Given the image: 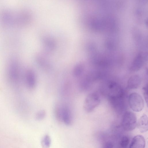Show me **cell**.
Segmentation results:
<instances>
[{
    "instance_id": "obj_1",
    "label": "cell",
    "mask_w": 148,
    "mask_h": 148,
    "mask_svg": "<svg viewBox=\"0 0 148 148\" xmlns=\"http://www.w3.org/2000/svg\"><path fill=\"white\" fill-rule=\"evenodd\" d=\"M6 75L9 83L12 86L17 88L20 79V72L18 65L12 63L9 66L7 69Z\"/></svg>"
},
{
    "instance_id": "obj_2",
    "label": "cell",
    "mask_w": 148,
    "mask_h": 148,
    "mask_svg": "<svg viewBox=\"0 0 148 148\" xmlns=\"http://www.w3.org/2000/svg\"><path fill=\"white\" fill-rule=\"evenodd\" d=\"M137 118L136 114L130 111H126L123 113L121 125L123 129L130 131L134 129L136 126Z\"/></svg>"
},
{
    "instance_id": "obj_3",
    "label": "cell",
    "mask_w": 148,
    "mask_h": 148,
    "mask_svg": "<svg viewBox=\"0 0 148 148\" xmlns=\"http://www.w3.org/2000/svg\"><path fill=\"white\" fill-rule=\"evenodd\" d=\"M100 102L99 96L97 93H91L85 99L83 104L84 109L87 112H91L99 105Z\"/></svg>"
},
{
    "instance_id": "obj_4",
    "label": "cell",
    "mask_w": 148,
    "mask_h": 148,
    "mask_svg": "<svg viewBox=\"0 0 148 148\" xmlns=\"http://www.w3.org/2000/svg\"><path fill=\"white\" fill-rule=\"evenodd\" d=\"M128 103L131 109L136 112L141 111L144 106V101L143 97L136 92H132L129 95Z\"/></svg>"
},
{
    "instance_id": "obj_5",
    "label": "cell",
    "mask_w": 148,
    "mask_h": 148,
    "mask_svg": "<svg viewBox=\"0 0 148 148\" xmlns=\"http://www.w3.org/2000/svg\"><path fill=\"white\" fill-rule=\"evenodd\" d=\"M73 121L72 116L69 108L66 106L62 107L61 123L65 125H71Z\"/></svg>"
},
{
    "instance_id": "obj_6",
    "label": "cell",
    "mask_w": 148,
    "mask_h": 148,
    "mask_svg": "<svg viewBox=\"0 0 148 148\" xmlns=\"http://www.w3.org/2000/svg\"><path fill=\"white\" fill-rule=\"evenodd\" d=\"M143 53H139L134 59L130 66L131 70L133 71L139 70L143 67L145 60Z\"/></svg>"
},
{
    "instance_id": "obj_7",
    "label": "cell",
    "mask_w": 148,
    "mask_h": 148,
    "mask_svg": "<svg viewBox=\"0 0 148 148\" xmlns=\"http://www.w3.org/2000/svg\"><path fill=\"white\" fill-rule=\"evenodd\" d=\"M25 78L27 86L30 89L34 88L36 83V77L34 72L31 69L27 70L25 73Z\"/></svg>"
},
{
    "instance_id": "obj_8",
    "label": "cell",
    "mask_w": 148,
    "mask_h": 148,
    "mask_svg": "<svg viewBox=\"0 0 148 148\" xmlns=\"http://www.w3.org/2000/svg\"><path fill=\"white\" fill-rule=\"evenodd\" d=\"M145 140L143 136L138 135L132 138L129 148H145Z\"/></svg>"
},
{
    "instance_id": "obj_9",
    "label": "cell",
    "mask_w": 148,
    "mask_h": 148,
    "mask_svg": "<svg viewBox=\"0 0 148 148\" xmlns=\"http://www.w3.org/2000/svg\"><path fill=\"white\" fill-rule=\"evenodd\" d=\"M141 83L140 77L138 75H133L129 78L127 83V87L130 89H134L138 88Z\"/></svg>"
},
{
    "instance_id": "obj_10",
    "label": "cell",
    "mask_w": 148,
    "mask_h": 148,
    "mask_svg": "<svg viewBox=\"0 0 148 148\" xmlns=\"http://www.w3.org/2000/svg\"><path fill=\"white\" fill-rule=\"evenodd\" d=\"M137 127L141 133L147 132L148 130V119L146 114H143L137 123Z\"/></svg>"
},
{
    "instance_id": "obj_11",
    "label": "cell",
    "mask_w": 148,
    "mask_h": 148,
    "mask_svg": "<svg viewBox=\"0 0 148 148\" xmlns=\"http://www.w3.org/2000/svg\"><path fill=\"white\" fill-rule=\"evenodd\" d=\"M54 114L56 119L58 122L61 123L62 107L57 104L54 108Z\"/></svg>"
},
{
    "instance_id": "obj_12",
    "label": "cell",
    "mask_w": 148,
    "mask_h": 148,
    "mask_svg": "<svg viewBox=\"0 0 148 148\" xmlns=\"http://www.w3.org/2000/svg\"><path fill=\"white\" fill-rule=\"evenodd\" d=\"M51 144V138L48 135H45L41 141V145L42 148H49Z\"/></svg>"
},
{
    "instance_id": "obj_13",
    "label": "cell",
    "mask_w": 148,
    "mask_h": 148,
    "mask_svg": "<svg viewBox=\"0 0 148 148\" xmlns=\"http://www.w3.org/2000/svg\"><path fill=\"white\" fill-rule=\"evenodd\" d=\"M83 70L84 68L82 64H79L76 65L73 69V75L75 77H79L82 73Z\"/></svg>"
},
{
    "instance_id": "obj_14",
    "label": "cell",
    "mask_w": 148,
    "mask_h": 148,
    "mask_svg": "<svg viewBox=\"0 0 148 148\" xmlns=\"http://www.w3.org/2000/svg\"><path fill=\"white\" fill-rule=\"evenodd\" d=\"M129 142L128 137L126 136H123L119 142V146L121 148H126Z\"/></svg>"
},
{
    "instance_id": "obj_15",
    "label": "cell",
    "mask_w": 148,
    "mask_h": 148,
    "mask_svg": "<svg viewBox=\"0 0 148 148\" xmlns=\"http://www.w3.org/2000/svg\"><path fill=\"white\" fill-rule=\"evenodd\" d=\"M46 115V112L44 110H41L38 111L36 114L35 118L38 121H41L45 118Z\"/></svg>"
},
{
    "instance_id": "obj_16",
    "label": "cell",
    "mask_w": 148,
    "mask_h": 148,
    "mask_svg": "<svg viewBox=\"0 0 148 148\" xmlns=\"http://www.w3.org/2000/svg\"><path fill=\"white\" fill-rule=\"evenodd\" d=\"M148 86L147 84L144 86L143 88V95L146 102L147 104L148 103Z\"/></svg>"
},
{
    "instance_id": "obj_17",
    "label": "cell",
    "mask_w": 148,
    "mask_h": 148,
    "mask_svg": "<svg viewBox=\"0 0 148 148\" xmlns=\"http://www.w3.org/2000/svg\"><path fill=\"white\" fill-rule=\"evenodd\" d=\"M113 145L112 143L110 142L105 143L103 145L102 148H113Z\"/></svg>"
}]
</instances>
